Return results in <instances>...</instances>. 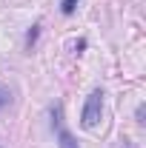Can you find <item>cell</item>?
<instances>
[{"mask_svg":"<svg viewBox=\"0 0 146 148\" xmlns=\"http://www.w3.org/2000/svg\"><path fill=\"white\" fill-rule=\"evenodd\" d=\"M100 114H103V91L95 88V91L86 97V106H83V114H80V125L92 131L100 123Z\"/></svg>","mask_w":146,"mask_h":148,"instance_id":"cell-1","label":"cell"},{"mask_svg":"<svg viewBox=\"0 0 146 148\" xmlns=\"http://www.w3.org/2000/svg\"><path fill=\"white\" fill-rule=\"evenodd\" d=\"M57 145H60V148H77V143H74V137L66 128H60V131H57Z\"/></svg>","mask_w":146,"mask_h":148,"instance_id":"cell-2","label":"cell"},{"mask_svg":"<svg viewBox=\"0 0 146 148\" xmlns=\"http://www.w3.org/2000/svg\"><path fill=\"white\" fill-rule=\"evenodd\" d=\"M74 6H77V0H63V3H60V12H63V14H72Z\"/></svg>","mask_w":146,"mask_h":148,"instance_id":"cell-3","label":"cell"},{"mask_svg":"<svg viewBox=\"0 0 146 148\" xmlns=\"http://www.w3.org/2000/svg\"><path fill=\"white\" fill-rule=\"evenodd\" d=\"M3 106H9V91L0 88V108H3Z\"/></svg>","mask_w":146,"mask_h":148,"instance_id":"cell-4","label":"cell"}]
</instances>
